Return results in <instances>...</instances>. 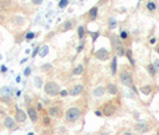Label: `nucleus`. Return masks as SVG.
Wrapping results in <instances>:
<instances>
[{
    "instance_id": "obj_43",
    "label": "nucleus",
    "mask_w": 159,
    "mask_h": 135,
    "mask_svg": "<svg viewBox=\"0 0 159 135\" xmlns=\"http://www.w3.org/2000/svg\"><path fill=\"white\" fill-rule=\"evenodd\" d=\"M151 43H156V38H152V40H151Z\"/></svg>"
},
{
    "instance_id": "obj_45",
    "label": "nucleus",
    "mask_w": 159,
    "mask_h": 135,
    "mask_svg": "<svg viewBox=\"0 0 159 135\" xmlns=\"http://www.w3.org/2000/svg\"><path fill=\"white\" fill-rule=\"evenodd\" d=\"M28 135H34V134H32V133H29V134Z\"/></svg>"
},
{
    "instance_id": "obj_9",
    "label": "nucleus",
    "mask_w": 159,
    "mask_h": 135,
    "mask_svg": "<svg viewBox=\"0 0 159 135\" xmlns=\"http://www.w3.org/2000/svg\"><path fill=\"white\" fill-rule=\"evenodd\" d=\"M4 123H5L6 128H9V129H14V127H16V122L12 117H6Z\"/></svg>"
},
{
    "instance_id": "obj_14",
    "label": "nucleus",
    "mask_w": 159,
    "mask_h": 135,
    "mask_svg": "<svg viewBox=\"0 0 159 135\" xmlns=\"http://www.w3.org/2000/svg\"><path fill=\"white\" fill-rule=\"evenodd\" d=\"M106 90H108L109 93H111V94H116V93H117V87H116L115 84H109V85L106 86Z\"/></svg>"
},
{
    "instance_id": "obj_15",
    "label": "nucleus",
    "mask_w": 159,
    "mask_h": 135,
    "mask_svg": "<svg viewBox=\"0 0 159 135\" xmlns=\"http://www.w3.org/2000/svg\"><path fill=\"white\" fill-rule=\"evenodd\" d=\"M83 72H84V66H83V65L77 66L74 69H73V74H74V75H79V74H81Z\"/></svg>"
},
{
    "instance_id": "obj_33",
    "label": "nucleus",
    "mask_w": 159,
    "mask_h": 135,
    "mask_svg": "<svg viewBox=\"0 0 159 135\" xmlns=\"http://www.w3.org/2000/svg\"><path fill=\"white\" fill-rule=\"evenodd\" d=\"M34 37H35V34H32V32L26 34V40H31V38H34Z\"/></svg>"
},
{
    "instance_id": "obj_23",
    "label": "nucleus",
    "mask_w": 159,
    "mask_h": 135,
    "mask_svg": "<svg viewBox=\"0 0 159 135\" xmlns=\"http://www.w3.org/2000/svg\"><path fill=\"white\" fill-rule=\"evenodd\" d=\"M146 7L150 10V11H154V10H156V4H154L153 1H148L147 5H146Z\"/></svg>"
},
{
    "instance_id": "obj_12",
    "label": "nucleus",
    "mask_w": 159,
    "mask_h": 135,
    "mask_svg": "<svg viewBox=\"0 0 159 135\" xmlns=\"http://www.w3.org/2000/svg\"><path fill=\"white\" fill-rule=\"evenodd\" d=\"M104 87L103 86H98V87H96L93 91V94H94V97H97V98H99V97H102L103 96V93H104Z\"/></svg>"
},
{
    "instance_id": "obj_6",
    "label": "nucleus",
    "mask_w": 159,
    "mask_h": 135,
    "mask_svg": "<svg viewBox=\"0 0 159 135\" xmlns=\"http://www.w3.org/2000/svg\"><path fill=\"white\" fill-rule=\"evenodd\" d=\"M16 120H17V122H24L26 120L25 111H23L22 109H17V111H16Z\"/></svg>"
},
{
    "instance_id": "obj_19",
    "label": "nucleus",
    "mask_w": 159,
    "mask_h": 135,
    "mask_svg": "<svg viewBox=\"0 0 159 135\" xmlns=\"http://www.w3.org/2000/svg\"><path fill=\"white\" fill-rule=\"evenodd\" d=\"M116 69H117V59L116 57H114L111 61V73L112 74H115L116 73Z\"/></svg>"
},
{
    "instance_id": "obj_47",
    "label": "nucleus",
    "mask_w": 159,
    "mask_h": 135,
    "mask_svg": "<svg viewBox=\"0 0 159 135\" xmlns=\"http://www.w3.org/2000/svg\"><path fill=\"white\" fill-rule=\"evenodd\" d=\"M0 59H1V55H0Z\"/></svg>"
},
{
    "instance_id": "obj_27",
    "label": "nucleus",
    "mask_w": 159,
    "mask_h": 135,
    "mask_svg": "<svg viewBox=\"0 0 159 135\" xmlns=\"http://www.w3.org/2000/svg\"><path fill=\"white\" fill-rule=\"evenodd\" d=\"M117 55H119V56H122V55H124V48H123L122 45H120V47L117 48Z\"/></svg>"
},
{
    "instance_id": "obj_2",
    "label": "nucleus",
    "mask_w": 159,
    "mask_h": 135,
    "mask_svg": "<svg viewBox=\"0 0 159 135\" xmlns=\"http://www.w3.org/2000/svg\"><path fill=\"white\" fill-rule=\"evenodd\" d=\"M80 117V110L77 107H72L66 111V118L68 121H77Z\"/></svg>"
},
{
    "instance_id": "obj_26",
    "label": "nucleus",
    "mask_w": 159,
    "mask_h": 135,
    "mask_svg": "<svg viewBox=\"0 0 159 135\" xmlns=\"http://www.w3.org/2000/svg\"><path fill=\"white\" fill-rule=\"evenodd\" d=\"M116 27H117L116 20H115V19H110V20H109V27H110V29H115Z\"/></svg>"
},
{
    "instance_id": "obj_31",
    "label": "nucleus",
    "mask_w": 159,
    "mask_h": 135,
    "mask_svg": "<svg viewBox=\"0 0 159 135\" xmlns=\"http://www.w3.org/2000/svg\"><path fill=\"white\" fill-rule=\"evenodd\" d=\"M144 126H145V124H138V126H136V129L140 130V132H145L148 127H144Z\"/></svg>"
},
{
    "instance_id": "obj_29",
    "label": "nucleus",
    "mask_w": 159,
    "mask_h": 135,
    "mask_svg": "<svg viewBox=\"0 0 159 135\" xmlns=\"http://www.w3.org/2000/svg\"><path fill=\"white\" fill-rule=\"evenodd\" d=\"M147 71L150 72L151 75H154V73H156V71H154V67H153V66H151V65H148V66H147Z\"/></svg>"
},
{
    "instance_id": "obj_35",
    "label": "nucleus",
    "mask_w": 159,
    "mask_h": 135,
    "mask_svg": "<svg viewBox=\"0 0 159 135\" xmlns=\"http://www.w3.org/2000/svg\"><path fill=\"white\" fill-rule=\"evenodd\" d=\"M60 94H61V96H62V97H66V96H67V94H68V92H67V91H61V92H60Z\"/></svg>"
},
{
    "instance_id": "obj_11",
    "label": "nucleus",
    "mask_w": 159,
    "mask_h": 135,
    "mask_svg": "<svg viewBox=\"0 0 159 135\" xmlns=\"http://www.w3.org/2000/svg\"><path fill=\"white\" fill-rule=\"evenodd\" d=\"M0 93H1L2 96H5V97H10V96H12V93H13V90H12V87L5 86V87H2V89L0 90Z\"/></svg>"
},
{
    "instance_id": "obj_36",
    "label": "nucleus",
    "mask_w": 159,
    "mask_h": 135,
    "mask_svg": "<svg viewBox=\"0 0 159 135\" xmlns=\"http://www.w3.org/2000/svg\"><path fill=\"white\" fill-rule=\"evenodd\" d=\"M38 49H40V48H38V47H37V48H36V49H35V50L32 52V57H35V55H36V54H37V53H38Z\"/></svg>"
},
{
    "instance_id": "obj_42",
    "label": "nucleus",
    "mask_w": 159,
    "mask_h": 135,
    "mask_svg": "<svg viewBox=\"0 0 159 135\" xmlns=\"http://www.w3.org/2000/svg\"><path fill=\"white\" fill-rule=\"evenodd\" d=\"M97 37H98V34H94V35H93V41H96V38H97Z\"/></svg>"
},
{
    "instance_id": "obj_1",
    "label": "nucleus",
    "mask_w": 159,
    "mask_h": 135,
    "mask_svg": "<svg viewBox=\"0 0 159 135\" xmlns=\"http://www.w3.org/2000/svg\"><path fill=\"white\" fill-rule=\"evenodd\" d=\"M43 89H44V92H46L47 94H49V96H55V94H57V93L60 92L57 84L53 82V81H49V82H47V84L44 85V87H43Z\"/></svg>"
},
{
    "instance_id": "obj_10",
    "label": "nucleus",
    "mask_w": 159,
    "mask_h": 135,
    "mask_svg": "<svg viewBox=\"0 0 159 135\" xmlns=\"http://www.w3.org/2000/svg\"><path fill=\"white\" fill-rule=\"evenodd\" d=\"M11 20H12V24H14V25H23L25 22V18L20 17V16H14V17H12Z\"/></svg>"
},
{
    "instance_id": "obj_30",
    "label": "nucleus",
    "mask_w": 159,
    "mask_h": 135,
    "mask_svg": "<svg viewBox=\"0 0 159 135\" xmlns=\"http://www.w3.org/2000/svg\"><path fill=\"white\" fill-rule=\"evenodd\" d=\"M153 67H154V71L157 73H159V60H156L153 63Z\"/></svg>"
},
{
    "instance_id": "obj_5",
    "label": "nucleus",
    "mask_w": 159,
    "mask_h": 135,
    "mask_svg": "<svg viewBox=\"0 0 159 135\" xmlns=\"http://www.w3.org/2000/svg\"><path fill=\"white\" fill-rule=\"evenodd\" d=\"M115 111V107L112 105L111 103H106L103 108V115L104 116H111Z\"/></svg>"
},
{
    "instance_id": "obj_40",
    "label": "nucleus",
    "mask_w": 159,
    "mask_h": 135,
    "mask_svg": "<svg viewBox=\"0 0 159 135\" xmlns=\"http://www.w3.org/2000/svg\"><path fill=\"white\" fill-rule=\"evenodd\" d=\"M6 66H1V72H6Z\"/></svg>"
},
{
    "instance_id": "obj_32",
    "label": "nucleus",
    "mask_w": 159,
    "mask_h": 135,
    "mask_svg": "<svg viewBox=\"0 0 159 135\" xmlns=\"http://www.w3.org/2000/svg\"><path fill=\"white\" fill-rule=\"evenodd\" d=\"M127 55H128V59H129V61L132 62V65H134V60H133V57H132V52L131 50L127 52Z\"/></svg>"
},
{
    "instance_id": "obj_8",
    "label": "nucleus",
    "mask_w": 159,
    "mask_h": 135,
    "mask_svg": "<svg viewBox=\"0 0 159 135\" xmlns=\"http://www.w3.org/2000/svg\"><path fill=\"white\" fill-rule=\"evenodd\" d=\"M84 91V86L83 85H77V86H74L72 90H71V96H78V94H80L81 92Z\"/></svg>"
},
{
    "instance_id": "obj_46",
    "label": "nucleus",
    "mask_w": 159,
    "mask_h": 135,
    "mask_svg": "<svg viewBox=\"0 0 159 135\" xmlns=\"http://www.w3.org/2000/svg\"><path fill=\"white\" fill-rule=\"evenodd\" d=\"M158 90H159V85H158Z\"/></svg>"
},
{
    "instance_id": "obj_24",
    "label": "nucleus",
    "mask_w": 159,
    "mask_h": 135,
    "mask_svg": "<svg viewBox=\"0 0 159 135\" xmlns=\"http://www.w3.org/2000/svg\"><path fill=\"white\" fill-rule=\"evenodd\" d=\"M35 85H36V87H38V89L42 87V80H41L40 77H36V78H35Z\"/></svg>"
},
{
    "instance_id": "obj_21",
    "label": "nucleus",
    "mask_w": 159,
    "mask_h": 135,
    "mask_svg": "<svg viewBox=\"0 0 159 135\" xmlns=\"http://www.w3.org/2000/svg\"><path fill=\"white\" fill-rule=\"evenodd\" d=\"M97 12H98V9L97 7H92V9L90 10V17L92 19H96L97 17Z\"/></svg>"
},
{
    "instance_id": "obj_38",
    "label": "nucleus",
    "mask_w": 159,
    "mask_h": 135,
    "mask_svg": "<svg viewBox=\"0 0 159 135\" xmlns=\"http://www.w3.org/2000/svg\"><path fill=\"white\" fill-rule=\"evenodd\" d=\"M83 48H84V45H83V44H80V45H79V47H78V49H77V52H78V53H79V52H81V49H83Z\"/></svg>"
},
{
    "instance_id": "obj_44",
    "label": "nucleus",
    "mask_w": 159,
    "mask_h": 135,
    "mask_svg": "<svg viewBox=\"0 0 159 135\" xmlns=\"http://www.w3.org/2000/svg\"><path fill=\"white\" fill-rule=\"evenodd\" d=\"M157 53H158V54H159V48H157Z\"/></svg>"
},
{
    "instance_id": "obj_39",
    "label": "nucleus",
    "mask_w": 159,
    "mask_h": 135,
    "mask_svg": "<svg viewBox=\"0 0 159 135\" xmlns=\"http://www.w3.org/2000/svg\"><path fill=\"white\" fill-rule=\"evenodd\" d=\"M121 37L122 38H127V32H124V31L121 32Z\"/></svg>"
},
{
    "instance_id": "obj_18",
    "label": "nucleus",
    "mask_w": 159,
    "mask_h": 135,
    "mask_svg": "<svg viewBox=\"0 0 159 135\" xmlns=\"http://www.w3.org/2000/svg\"><path fill=\"white\" fill-rule=\"evenodd\" d=\"M140 91L144 93V94H150L151 92H152V86H148V85H146V86H144V87H141Z\"/></svg>"
},
{
    "instance_id": "obj_22",
    "label": "nucleus",
    "mask_w": 159,
    "mask_h": 135,
    "mask_svg": "<svg viewBox=\"0 0 159 135\" xmlns=\"http://www.w3.org/2000/svg\"><path fill=\"white\" fill-rule=\"evenodd\" d=\"M84 34H85V27H78V35H79V38H80V40H83Z\"/></svg>"
},
{
    "instance_id": "obj_25",
    "label": "nucleus",
    "mask_w": 159,
    "mask_h": 135,
    "mask_svg": "<svg viewBox=\"0 0 159 135\" xmlns=\"http://www.w3.org/2000/svg\"><path fill=\"white\" fill-rule=\"evenodd\" d=\"M50 68H52V65H50V63H46V65H42V66H41V69H42L43 72H44V71L47 72Z\"/></svg>"
},
{
    "instance_id": "obj_3",
    "label": "nucleus",
    "mask_w": 159,
    "mask_h": 135,
    "mask_svg": "<svg viewBox=\"0 0 159 135\" xmlns=\"http://www.w3.org/2000/svg\"><path fill=\"white\" fill-rule=\"evenodd\" d=\"M121 79V82L126 86H132L133 85V78H132V74L128 72H123L120 77Z\"/></svg>"
},
{
    "instance_id": "obj_4",
    "label": "nucleus",
    "mask_w": 159,
    "mask_h": 135,
    "mask_svg": "<svg viewBox=\"0 0 159 135\" xmlns=\"http://www.w3.org/2000/svg\"><path fill=\"white\" fill-rule=\"evenodd\" d=\"M94 56H96V59H98V60H101V61H105V60L109 59V53H108L106 49L102 48V49H99V50L96 52Z\"/></svg>"
},
{
    "instance_id": "obj_17",
    "label": "nucleus",
    "mask_w": 159,
    "mask_h": 135,
    "mask_svg": "<svg viewBox=\"0 0 159 135\" xmlns=\"http://www.w3.org/2000/svg\"><path fill=\"white\" fill-rule=\"evenodd\" d=\"M48 52H49V48H48V45H44V47H42V48L40 49V56H41V57H44V56L48 54Z\"/></svg>"
},
{
    "instance_id": "obj_41",
    "label": "nucleus",
    "mask_w": 159,
    "mask_h": 135,
    "mask_svg": "<svg viewBox=\"0 0 159 135\" xmlns=\"http://www.w3.org/2000/svg\"><path fill=\"white\" fill-rule=\"evenodd\" d=\"M121 135H133L132 133H129V132H126V133H122Z\"/></svg>"
},
{
    "instance_id": "obj_16",
    "label": "nucleus",
    "mask_w": 159,
    "mask_h": 135,
    "mask_svg": "<svg viewBox=\"0 0 159 135\" xmlns=\"http://www.w3.org/2000/svg\"><path fill=\"white\" fill-rule=\"evenodd\" d=\"M111 42H112V44H114V47H115V48H116V49H117V48H119V47H120V40H119V37L116 36V35H112L111 36Z\"/></svg>"
},
{
    "instance_id": "obj_34",
    "label": "nucleus",
    "mask_w": 159,
    "mask_h": 135,
    "mask_svg": "<svg viewBox=\"0 0 159 135\" xmlns=\"http://www.w3.org/2000/svg\"><path fill=\"white\" fill-rule=\"evenodd\" d=\"M42 1H43V0H32V2H34L35 5H41Z\"/></svg>"
},
{
    "instance_id": "obj_37",
    "label": "nucleus",
    "mask_w": 159,
    "mask_h": 135,
    "mask_svg": "<svg viewBox=\"0 0 159 135\" xmlns=\"http://www.w3.org/2000/svg\"><path fill=\"white\" fill-rule=\"evenodd\" d=\"M30 72H31V69H30V68H26V69L24 71V74H25V75H29V74H30Z\"/></svg>"
},
{
    "instance_id": "obj_7",
    "label": "nucleus",
    "mask_w": 159,
    "mask_h": 135,
    "mask_svg": "<svg viewBox=\"0 0 159 135\" xmlns=\"http://www.w3.org/2000/svg\"><path fill=\"white\" fill-rule=\"evenodd\" d=\"M28 116L30 117V120L32 121V122H36L38 120V116H37V111L35 110V108H30L28 109Z\"/></svg>"
},
{
    "instance_id": "obj_28",
    "label": "nucleus",
    "mask_w": 159,
    "mask_h": 135,
    "mask_svg": "<svg viewBox=\"0 0 159 135\" xmlns=\"http://www.w3.org/2000/svg\"><path fill=\"white\" fill-rule=\"evenodd\" d=\"M68 5V0H60V4H59V6L61 7V9H64Z\"/></svg>"
},
{
    "instance_id": "obj_20",
    "label": "nucleus",
    "mask_w": 159,
    "mask_h": 135,
    "mask_svg": "<svg viewBox=\"0 0 159 135\" xmlns=\"http://www.w3.org/2000/svg\"><path fill=\"white\" fill-rule=\"evenodd\" d=\"M72 27H73V23H72L71 20L65 22V24H64V31H68V30H71Z\"/></svg>"
},
{
    "instance_id": "obj_13",
    "label": "nucleus",
    "mask_w": 159,
    "mask_h": 135,
    "mask_svg": "<svg viewBox=\"0 0 159 135\" xmlns=\"http://www.w3.org/2000/svg\"><path fill=\"white\" fill-rule=\"evenodd\" d=\"M48 114H49L50 117H57L59 116V109L56 108V107H52V108L49 109Z\"/></svg>"
}]
</instances>
